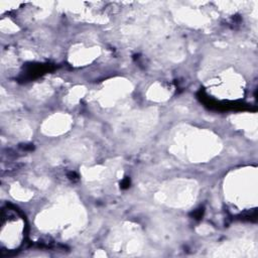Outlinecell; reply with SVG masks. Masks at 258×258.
<instances>
[{"mask_svg":"<svg viewBox=\"0 0 258 258\" xmlns=\"http://www.w3.org/2000/svg\"><path fill=\"white\" fill-rule=\"evenodd\" d=\"M25 220L22 215L13 208H5L1 215L0 251L2 254H10L17 251L25 239Z\"/></svg>","mask_w":258,"mask_h":258,"instance_id":"cell-1","label":"cell"}]
</instances>
